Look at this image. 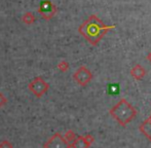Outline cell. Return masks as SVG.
<instances>
[{
    "label": "cell",
    "instance_id": "cell-4",
    "mask_svg": "<svg viewBox=\"0 0 151 148\" xmlns=\"http://www.w3.org/2000/svg\"><path fill=\"white\" fill-rule=\"evenodd\" d=\"M74 79L76 80L79 85L81 86H86L91 79V73L86 67H80L75 73H74Z\"/></svg>",
    "mask_w": 151,
    "mask_h": 148
},
{
    "label": "cell",
    "instance_id": "cell-14",
    "mask_svg": "<svg viewBox=\"0 0 151 148\" xmlns=\"http://www.w3.org/2000/svg\"><path fill=\"white\" fill-rule=\"evenodd\" d=\"M83 137H84V139H86V143H88V144L90 145V146L93 143V141H95V138H93V137L91 136V135H90V134L86 135V136H83Z\"/></svg>",
    "mask_w": 151,
    "mask_h": 148
},
{
    "label": "cell",
    "instance_id": "cell-2",
    "mask_svg": "<svg viewBox=\"0 0 151 148\" xmlns=\"http://www.w3.org/2000/svg\"><path fill=\"white\" fill-rule=\"evenodd\" d=\"M29 91L37 98H41L43 95L47 93L50 85L48 83L41 77H36L28 84Z\"/></svg>",
    "mask_w": 151,
    "mask_h": 148
},
{
    "label": "cell",
    "instance_id": "cell-3",
    "mask_svg": "<svg viewBox=\"0 0 151 148\" xmlns=\"http://www.w3.org/2000/svg\"><path fill=\"white\" fill-rule=\"evenodd\" d=\"M43 148H71V144L65 140L60 133H56L43 145Z\"/></svg>",
    "mask_w": 151,
    "mask_h": 148
},
{
    "label": "cell",
    "instance_id": "cell-6",
    "mask_svg": "<svg viewBox=\"0 0 151 148\" xmlns=\"http://www.w3.org/2000/svg\"><path fill=\"white\" fill-rule=\"evenodd\" d=\"M140 132L146 137L149 141H151V116L145 121H143L140 126Z\"/></svg>",
    "mask_w": 151,
    "mask_h": 148
},
{
    "label": "cell",
    "instance_id": "cell-5",
    "mask_svg": "<svg viewBox=\"0 0 151 148\" xmlns=\"http://www.w3.org/2000/svg\"><path fill=\"white\" fill-rule=\"evenodd\" d=\"M55 7L50 1H44L41 3L39 8V12L43 16L44 19H50L52 16L55 14Z\"/></svg>",
    "mask_w": 151,
    "mask_h": 148
},
{
    "label": "cell",
    "instance_id": "cell-12",
    "mask_svg": "<svg viewBox=\"0 0 151 148\" xmlns=\"http://www.w3.org/2000/svg\"><path fill=\"white\" fill-rule=\"evenodd\" d=\"M58 68L60 69L61 71H63V72H65V71L68 70V68H69V65H68L67 62H65V61H62L60 64L58 65Z\"/></svg>",
    "mask_w": 151,
    "mask_h": 148
},
{
    "label": "cell",
    "instance_id": "cell-7",
    "mask_svg": "<svg viewBox=\"0 0 151 148\" xmlns=\"http://www.w3.org/2000/svg\"><path fill=\"white\" fill-rule=\"evenodd\" d=\"M71 148H90V145L86 143L83 136H78V137H76L75 140L72 142Z\"/></svg>",
    "mask_w": 151,
    "mask_h": 148
},
{
    "label": "cell",
    "instance_id": "cell-11",
    "mask_svg": "<svg viewBox=\"0 0 151 148\" xmlns=\"http://www.w3.org/2000/svg\"><path fill=\"white\" fill-rule=\"evenodd\" d=\"M0 148H14V145L8 140H3L0 142Z\"/></svg>",
    "mask_w": 151,
    "mask_h": 148
},
{
    "label": "cell",
    "instance_id": "cell-15",
    "mask_svg": "<svg viewBox=\"0 0 151 148\" xmlns=\"http://www.w3.org/2000/svg\"><path fill=\"white\" fill-rule=\"evenodd\" d=\"M110 93H117L118 92V86L116 85V84H113V85H110Z\"/></svg>",
    "mask_w": 151,
    "mask_h": 148
},
{
    "label": "cell",
    "instance_id": "cell-13",
    "mask_svg": "<svg viewBox=\"0 0 151 148\" xmlns=\"http://www.w3.org/2000/svg\"><path fill=\"white\" fill-rule=\"evenodd\" d=\"M6 103H7V99H6V97L0 92V108H2Z\"/></svg>",
    "mask_w": 151,
    "mask_h": 148
},
{
    "label": "cell",
    "instance_id": "cell-1",
    "mask_svg": "<svg viewBox=\"0 0 151 148\" xmlns=\"http://www.w3.org/2000/svg\"><path fill=\"white\" fill-rule=\"evenodd\" d=\"M109 113L121 126H127V124L136 117L137 110L125 99H121L115 106L110 109Z\"/></svg>",
    "mask_w": 151,
    "mask_h": 148
},
{
    "label": "cell",
    "instance_id": "cell-10",
    "mask_svg": "<svg viewBox=\"0 0 151 148\" xmlns=\"http://www.w3.org/2000/svg\"><path fill=\"white\" fill-rule=\"evenodd\" d=\"M34 17H32V14H25L24 16V18H23V21H24L26 24H32V23L34 22Z\"/></svg>",
    "mask_w": 151,
    "mask_h": 148
},
{
    "label": "cell",
    "instance_id": "cell-9",
    "mask_svg": "<svg viewBox=\"0 0 151 148\" xmlns=\"http://www.w3.org/2000/svg\"><path fill=\"white\" fill-rule=\"evenodd\" d=\"M132 74H133L134 76H135L137 79H140V78L142 77V76L145 74V72H144V70L141 68V67H139V66H137L136 68H134L133 69V71H132Z\"/></svg>",
    "mask_w": 151,
    "mask_h": 148
},
{
    "label": "cell",
    "instance_id": "cell-8",
    "mask_svg": "<svg viewBox=\"0 0 151 148\" xmlns=\"http://www.w3.org/2000/svg\"><path fill=\"white\" fill-rule=\"evenodd\" d=\"M76 137H77V136L75 135V133H74L72 130H69V131H67V132H66V134H65V136H64V138H65V140L67 141L68 143L72 144V142H73V141L75 140Z\"/></svg>",
    "mask_w": 151,
    "mask_h": 148
},
{
    "label": "cell",
    "instance_id": "cell-16",
    "mask_svg": "<svg viewBox=\"0 0 151 148\" xmlns=\"http://www.w3.org/2000/svg\"><path fill=\"white\" fill-rule=\"evenodd\" d=\"M149 60L151 61V55H150V56H149Z\"/></svg>",
    "mask_w": 151,
    "mask_h": 148
}]
</instances>
